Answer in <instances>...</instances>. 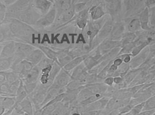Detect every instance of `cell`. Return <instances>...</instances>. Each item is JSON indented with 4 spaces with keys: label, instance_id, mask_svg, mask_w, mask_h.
<instances>
[{
    "label": "cell",
    "instance_id": "obj_1",
    "mask_svg": "<svg viewBox=\"0 0 155 115\" xmlns=\"http://www.w3.org/2000/svg\"><path fill=\"white\" fill-rule=\"evenodd\" d=\"M48 90L38 82L35 90L28 96L33 104L34 110L40 109V106L45 99Z\"/></svg>",
    "mask_w": 155,
    "mask_h": 115
},
{
    "label": "cell",
    "instance_id": "obj_2",
    "mask_svg": "<svg viewBox=\"0 0 155 115\" xmlns=\"http://www.w3.org/2000/svg\"><path fill=\"white\" fill-rule=\"evenodd\" d=\"M145 0L126 1L127 8L129 16L137 17L145 8Z\"/></svg>",
    "mask_w": 155,
    "mask_h": 115
},
{
    "label": "cell",
    "instance_id": "obj_3",
    "mask_svg": "<svg viewBox=\"0 0 155 115\" xmlns=\"http://www.w3.org/2000/svg\"><path fill=\"white\" fill-rule=\"evenodd\" d=\"M71 80V74L69 72L62 68L50 87L59 88L65 87Z\"/></svg>",
    "mask_w": 155,
    "mask_h": 115
},
{
    "label": "cell",
    "instance_id": "obj_4",
    "mask_svg": "<svg viewBox=\"0 0 155 115\" xmlns=\"http://www.w3.org/2000/svg\"><path fill=\"white\" fill-rule=\"evenodd\" d=\"M110 98L104 96L96 101L87 105L79 107L86 111H95L97 110L105 108Z\"/></svg>",
    "mask_w": 155,
    "mask_h": 115
},
{
    "label": "cell",
    "instance_id": "obj_5",
    "mask_svg": "<svg viewBox=\"0 0 155 115\" xmlns=\"http://www.w3.org/2000/svg\"><path fill=\"white\" fill-rule=\"evenodd\" d=\"M70 74L71 80H77L84 82L88 72L86 67L81 65L74 69Z\"/></svg>",
    "mask_w": 155,
    "mask_h": 115
},
{
    "label": "cell",
    "instance_id": "obj_6",
    "mask_svg": "<svg viewBox=\"0 0 155 115\" xmlns=\"http://www.w3.org/2000/svg\"><path fill=\"white\" fill-rule=\"evenodd\" d=\"M66 91L65 87L59 88L50 87L47 90L45 97L43 102L40 106V109L58 95L65 93Z\"/></svg>",
    "mask_w": 155,
    "mask_h": 115
},
{
    "label": "cell",
    "instance_id": "obj_7",
    "mask_svg": "<svg viewBox=\"0 0 155 115\" xmlns=\"http://www.w3.org/2000/svg\"><path fill=\"white\" fill-rule=\"evenodd\" d=\"M85 86L87 87L93 95L99 94L104 96L108 86L103 82H98L86 84Z\"/></svg>",
    "mask_w": 155,
    "mask_h": 115
},
{
    "label": "cell",
    "instance_id": "obj_8",
    "mask_svg": "<svg viewBox=\"0 0 155 115\" xmlns=\"http://www.w3.org/2000/svg\"><path fill=\"white\" fill-rule=\"evenodd\" d=\"M138 17L143 30L147 31L151 29L150 25L149 9L147 8L146 7L138 15Z\"/></svg>",
    "mask_w": 155,
    "mask_h": 115
},
{
    "label": "cell",
    "instance_id": "obj_9",
    "mask_svg": "<svg viewBox=\"0 0 155 115\" xmlns=\"http://www.w3.org/2000/svg\"><path fill=\"white\" fill-rule=\"evenodd\" d=\"M40 72V70L37 67H33L25 76L21 79L23 84L38 82Z\"/></svg>",
    "mask_w": 155,
    "mask_h": 115
},
{
    "label": "cell",
    "instance_id": "obj_10",
    "mask_svg": "<svg viewBox=\"0 0 155 115\" xmlns=\"http://www.w3.org/2000/svg\"><path fill=\"white\" fill-rule=\"evenodd\" d=\"M82 88L72 90H66L64 93V98L61 102L69 105L76 101L79 92Z\"/></svg>",
    "mask_w": 155,
    "mask_h": 115
},
{
    "label": "cell",
    "instance_id": "obj_11",
    "mask_svg": "<svg viewBox=\"0 0 155 115\" xmlns=\"http://www.w3.org/2000/svg\"><path fill=\"white\" fill-rule=\"evenodd\" d=\"M19 105L22 110L27 115H34V107L28 96L24 99Z\"/></svg>",
    "mask_w": 155,
    "mask_h": 115
},
{
    "label": "cell",
    "instance_id": "obj_12",
    "mask_svg": "<svg viewBox=\"0 0 155 115\" xmlns=\"http://www.w3.org/2000/svg\"><path fill=\"white\" fill-rule=\"evenodd\" d=\"M15 97L0 95V106L8 110L15 106Z\"/></svg>",
    "mask_w": 155,
    "mask_h": 115
},
{
    "label": "cell",
    "instance_id": "obj_13",
    "mask_svg": "<svg viewBox=\"0 0 155 115\" xmlns=\"http://www.w3.org/2000/svg\"><path fill=\"white\" fill-rule=\"evenodd\" d=\"M128 29L130 32L136 34L142 31L138 16L133 17L131 20L128 24Z\"/></svg>",
    "mask_w": 155,
    "mask_h": 115
},
{
    "label": "cell",
    "instance_id": "obj_14",
    "mask_svg": "<svg viewBox=\"0 0 155 115\" xmlns=\"http://www.w3.org/2000/svg\"><path fill=\"white\" fill-rule=\"evenodd\" d=\"M28 96L24 88V84L21 79V83L15 96V105L17 106L19 105Z\"/></svg>",
    "mask_w": 155,
    "mask_h": 115
},
{
    "label": "cell",
    "instance_id": "obj_15",
    "mask_svg": "<svg viewBox=\"0 0 155 115\" xmlns=\"http://www.w3.org/2000/svg\"><path fill=\"white\" fill-rule=\"evenodd\" d=\"M92 95L93 94L91 91L87 87L85 86L79 92L76 101L79 104L87 99Z\"/></svg>",
    "mask_w": 155,
    "mask_h": 115
},
{
    "label": "cell",
    "instance_id": "obj_16",
    "mask_svg": "<svg viewBox=\"0 0 155 115\" xmlns=\"http://www.w3.org/2000/svg\"><path fill=\"white\" fill-rule=\"evenodd\" d=\"M86 83L84 81L72 80L65 87L66 90L79 89L85 87Z\"/></svg>",
    "mask_w": 155,
    "mask_h": 115
},
{
    "label": "cell",
    "instance_id": "obj_17",
    "mask_svg": "<svg viewBox=\"0 0 155 115\" xmlns=\"http://www.w3.org/2000/svg\"><path fill=\"white\" fill-rule=\"evenodd\" d=\"M69 109L68 105L60 102L58 103L56 108L50 115H63L68 111Z\"/></svg>",
    "mask_w": 155,
    "mask_h": 115
},
{
    "label": "cell",
    "instance_id": "obj_18",
    "mask_svg": "<svg viewBox=\"0 0 155 115\" xmlns=\"http://www.w3.org/2000/svg\"><path fill=\"white\" fill-rule=\"evenodd\" d=\"M84 59V58L83 57H78L69 62L64 67L63 69L65 71L69 72L79 65Z\"/></svg>",
    "mask_w": 155,
    "mask_h": 115
},
{
    "label": "cell",
    "instance_id": "obj_19",
    "mask_svg": "<svg viewBox=\"0 0 155 115\" xmlns=\"http://www.w3.org/2000/svg\"><path fill=\"white\" fill-rule=\"evenodd\" d=\"M104 96L101 94H94L92 95L88 98L79 103L78 106H84L91 104L104 97Z\"/></svg>",
    "mask_w": 155,
    "mask_h": 115
},
{
    "label": "cell",
    "instance_id": "obj_20",
    "mask_svg": "<svg viewBox=\"0 0 155 115\" xmlns=\"http://www.w3.org/2000/svg\"><path fill=\"white\" fill-rule=\"evenodd\" d=\"M21 79L18 80L14 83L10 84L9 93L12 97H15L18 89L20 86Z\"/></svg>",
    "mask_w": 155,
    "mask_h": 115
},
{
    "label": "cell",
    "instance_id": "obj_21",
    "mask_svg": "<svg viewBox=\"0 0 155 115\" xmlns=\"http://www.w3.org/2000/svg\"><path fill=\"white\" fill-rule=\"evenodd\" d=\"M6 82L10 84L20 79L18 74L13 71L6 72Z\"/></svg>",
    "mask_w": 155,
    "mask_h": 115
},
{
    "label": "cell",
    "instance_id": "obj_22",
    "mask_svg": "<svg viewBox=\"0 0 155 115\" xmlns=\"http://www.w3.org/2000/svg\"><path fill=\"white\" fill-rule=\"evenodd\" d=\"M137 37L136 34L129 32L127 34L124 36L123 40V44L124 45H127L134 41Z\"/></svg>",
    "mask_w": 155,
    "mask_h": 115
},
{
    "label": "cell",
    "instance_id": "obj_23",
    "mask_svg": "<svg viewBox=\"0 0 155 115\" xmlns=\"http://www.w3.org/2000/svg\"><path fill=\"white\" fill-rule=\"evenodd\" d=\"M153 109H155V95L150 98L145 103L142 111Z\"/></svg>",
    "mask_w": 155,
    "mask_h": 115
},
{
    "label": "cell",
    "instance_id": "obj_24",
    "mask_svg": "<svg viewBox=\"0 0 155 115\" xmlns=\"http://www.w3.org/2000/svg\"><path fill=\"white\" fill-rule=\"evenodd\" d=\"M38 81L36 82L24 84L25 90L28 96L32 94L35 90Z\"/></svg>",
    "mask_w": 155,
    "mask_h": 115
},
{
    "label": "cell",
    "instance_id": "obj_25",
    "mask_svg": "<svg viewBox=\"0 0 155 115\" xmlns=\"http://www.w3.org/2000/svg\"><path fill=\"white\" fill-rule=\"evenodd\" d=\"M58 103L50 105L41 108L42 111L41 115H49L57 107Z\"/></svg>",
    "mask_w": 155,
    "mask_h": 115
},
{
    "label": "cell",
    "instance_id": "obj_26",
    "mask_svg": "<svg viewBox=\"0 0 155 115\" xmlns=\"http://www.w3.org/2000/svg\"><path fill=\"white\" fill-rule=\"evenodd\" d=\"M64 93L61 94L53 99L46 104L42 107L41 108L44 107L49 106L50 105L59 103L61 102L63 100L64 96Z\"/></svg>",
    "mask_w": 155,
    "mask_h": 115
},
{
    "label": "cell",
    "instance_id": "obj_27",
    "mask_svg": "<svg viewBox=\"0 0 155 115\" xmlns=\"http://www.w3.org/2000/svg\"><path fill=\"white\" fill-rule=\"evenodd\" d=\"M148 9L149 14L150 25L151 27H155V6L149 8Z\"/></svg>",
    "mask_w": 155,
    "mask_h": 115
},
{
    "label": "cell",
    "instance_id": "obj_28",
    "mask_svg": "<svg viewBox=\"0 0 155 115\" xmlns=\"http://www.w3.org/2000/svg\"><path fill=\"white\" fill-rule=\"evenodd\" d=\"M10 65V62L8 60H2L0 62V71H5L9 68Z\"/></svg>",
    "mask_w": 155,
    "mask_h": 115
},
{
    "label": "cell",
    "instance_id": "obj_29",
    "mask_svg": "<svg viewBox=\"0 0 155 115\" xmlns=\"http://www.w3.org/2000/svg\"><path fill=\"white\" fill-rule=\"evenodd\" d=\"M103 14L102 10L99 7L95 9L92 13V16L93 18L95 19L100 17Z\"/></svg>",
    "mask_w": 155,
    "mask_h": 115
},
{
    "label": "cell",
    "instance_id": "obj_30",
    "mask_svg": "<svg viewBox=\"0 0 155 115\" xmlns=\"http://www.w3.org/2000/svg\"><path fill=\"white\" fill-rule=\"evenodd\" d=\"M103 82L108 86H112L114 84V77H108L106 78Z\"/></svg>",
    "mask_w": 155,
    "mask_h": 115
},
{
    "label": "cell",
    "instance_id": "obj_31",
    "mask_svg": "<svg viewBox=\"0 0 155 115\" xmlns=\"http://www.w3.org/2000/svg\"><path fill=\"white\" fill-rule=\"evenodd\" d=\"M150 54L155 59V42L149 46Z\"/></svg>",
    "mask_w": 155,
    "mask_h": 115
},
{
    "label": "cell",
    "instance_id": "obj_32",
    "mask_svg": "<svg viewBox=\"0 0 155 115\" xmlns=\"http://www.w3.org/2000/svg\"><path fill=\"white\" fill-rule=\"evenodd\" d=\"M145 4L146 7L152 8L155 6V0H145Z\"/></svg>",
    "mask_w": 155,
    "mask_h": 115
},
{
    "label": "cell",
    "instance_id": "obj_33",
    "mask_svg": "<svg viewBox=\"0 0 155 115\" xmlns=\"http://www.w3.org/2000/svg\"><path fill=\"white\" fill-rule=\"evenodd\" d=\"M86 23V20L85 18L84 15L81 16L80 18L79 19L78 24L79 26L81 28L85 26Z\"/></svg>",
    "mask_w": 155,
    "mask_h": 115
},
{
    "label": "cell",
    "instance_id": "obj_34",
    "mask_svg": "<svg viewBox=\"0 0 155 115\" xmlns=\"http://www.w3.org/2000/svg\"><path fill=\"white\" fill-rule=\"evenodd\" d=\"M6 82V72L0 71V84Z\"/></svg>",
    "mask_w": 155,
    "mask_h": 115
},
{
    "label": "cell",
    "instance_id": "obj_35",
    "mask_svg": "<svg viewBox=\"0 0 155 115\" xmlns=\"http://www.w3.org/2000/svg\"><path fill=\"white\" fill-rule=\"evenodd\" d=\"M155 112V109L142 111L138 115H152Z\"/></svg>",
    "mask_w": 155,
    "mask_h": 115
},
{
    "label": "cell",
    "instance_id": "obj_36",
    "mask_svg": "<svg viewBox=\"0 0 155 115\" xmlns=\"http://www.w3.org/2000/svg\"><path fill=\"white\" fill-rule=\"evenodd\" d=\"M123 78L121 76H116L114 77V84H118L123 82Z\"/></svg>",
    "mask_w": 155,
    "mask_h": 115
},
{
    "label": "cell",
    "instance_id": "obj_37",
    "mask_svg": "<svg viewBox=\"0 0 155 115\" xmlns=\"http://www.w3.org/2000/svg\"><path fill=\"white\" fill-rule=\"evenodd\" d=\"M123 60L120 58L115 59L114 62V64L115 65L118 66L120 65L122 62Z\"/></svg>",
    "mask_w": 155,
    "mask_h": 115
},
{
    "label": "cell",
    "instance_id": "obj_38",
    "mask_svg": "<svg viewBox=\"0 0 155 115\" xmlns=\"http://www.w3.org/2000/svg\"><path fill=\"white\" fill-rule=\"evenodd\" d=\"M73 15V11L72 10H71L68 11L65 16L66 19H70L72 17Z\"/></svg>",
    "mask_w": 155,
    "mask_h": 115
},
{
    "label": "cell",
    "instance_id": "obj_39",
    "mask_svg": "<svg viewBox=\"0 0 155 115\" xmlns=\"http://www.w3.org/2000/svg\"><path fill=\"white\" fill-rule=\"evenodd\" d=\"M124 62L127 63L129 62L131 60V58L130 55H127L124 57Z\"/></svg>",
    "mask_w": 155,
    "mask_h": 115
},
{
    "label": "cell",
    "instance_id": "obj_40",
    "mask_svg": "<svg viewBox=\"0 0 155 115\" xmlns=\"http://www.w3.org/2000/svg\"><path fill=\"white\" fill-rule=\"evenodd\" d=\"M71 115H81L80 114L78 113H74L72 114Z\"/></svg>",
    "mask_w": 155,
    "mask_h": 115
},
{
    "label": "cell",
    "instance_id": "obj_41",
    "mask_svg": "<svg viewBox=\"0 0 155 115\" xmlns=\"http://www.w3.org/2000/svg\"><path fill=\"white\" fill-rule=\"evenodd\" d=\"M68 112H66V113H64L63 114V115H68Z\"/></svg>",
    "mask_w": 155,
    "mask_h": 115
},
{
    "label": "cell",
    "instance_id": "obj_42",
    "mask_svg": "<svg viewBox=\"0 0 155 115\" xmlns=\"http://www.w3.org/2000/svg\"><path fill=\"white\" fill-rule=\"evenodd\" d=\"M152 115H155V112Z\"/></svg>",
    "mask_w": 155,
    "mask_h": 115
},
{
    "label": "cell",
    "instance_id": "obj_43",
    "mask_svg": "<svg viewBox=\"0 0 155 115\" xmlns=\"http://www.w3.org/2000/svg\"></svg>",
    "mask_w": 155,
    "mask_h": 115
}]
</instances>
